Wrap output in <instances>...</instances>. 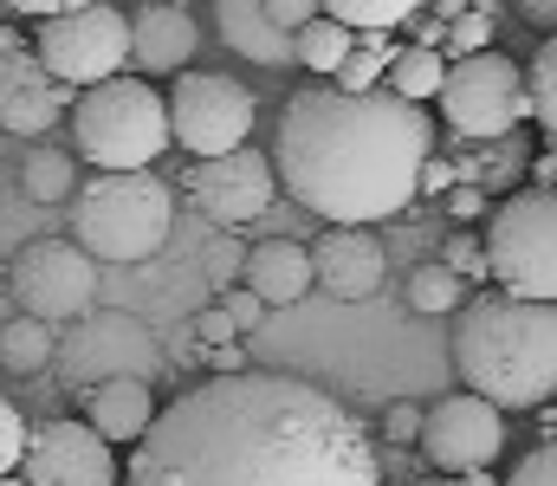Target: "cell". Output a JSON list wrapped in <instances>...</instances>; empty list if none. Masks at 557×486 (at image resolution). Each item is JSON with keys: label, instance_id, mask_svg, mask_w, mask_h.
I'll return each mask as SVG.
<instances>
[{"label": "cell", "instance_id": "cell-1", "mask_svg": "<svg viewBox=\"0 0 557 486\" xmlns=\"http://www.w3.org/2000/svg\"><path fill=\"white\" fill-rule=\"evenodd\" d=\"M124 486H383L370 428L318 383L227 370L156 409Z\"/></svg>", "mask_w": 557, "mask_h": 486}, {"label": "cell", "instance_id": "cell-2", "mask_svg": "<svg viewBox=\"0 0 557 486\" xmlns=\"http://www.w3.org/2000/svg\"><path fill=\"white\" fill-rule=\"evenodd\" d=\"M428 157H434V117L389 85L344 91L331 78H311L278 111V188L331 227L396 221L416 201Z\"/></svg>", "mask_w": 557, "mask_h": 486}, {"label": "cell", "instance_id": "cell-3", "mask_svg": "<svg viewBox=\"0 0 557 486\" xmlns=\"http://www.w3.org/2000/svg\"><path fill=\"white\" fill-rule=\"evenodd\" d=\"M454 370L499 409H545L557 396V306L473 292L454 312Z\"/></svg>", "mask_w": 557, "mask_h": 486}, {"label": "cell", "instance_id": "cell-4", "mask_svg": "<svg viewBox=\"0 0 557 486\" xmlns=\"http://www.w3.org/2000/svg\"><path fill=\"white\" fill-rule=\"evenodd\" d=\"M169 227H175V195L156 169H98L72 195V240L91 260L143 266L162 253Z\"/></svg>", "mask_w": 557, "mask_h": 486}, {"label": "cell", "instance_id": "cell-5", "mask_svg": "<svg viewBox=\"0 0 557 486\" xmlns=\"http://www.w3.org/2000/svg\"><path fill=\"white\" fill-rule=\"evenodd\" d=\"M72 144L98 169H149L175 137H169V98L149 78H104L85 85L72 104Z\"/></svg>", "mask_w": 557, "mask_h": 486}, {"label": "cell", "instance_id": "cell-6", "mask_svg": "<svg viewBox=\"0 0 557 486\" xmlns=\"http://www.w3.org/2000/svg\"><path fill=\"white\" fill-rule=\"evenodd\" d=\"M486 260L499 292L557 306V188L525 182L486 214Z\"/></svg>", "mask_w": 557, "mask_h": 486}, {"label": "cell", "instance_id": "cell-7", "mask_svg": "<svg viewBox=\"0 0 557 486\" xmlns=\"http://www.w3.org/2000/svg\"><path fill=\"white\" fill-rule=\"evenodd\" d=\"M52 363H59V383L85 402L91 389H104L117 376L156 383L162 376V344L131 312H85V319H72V331L59 337V357Z\"/></svg>", "mask_w": 557, "mask_h": 486}, {"label": "cell", "instance_id": "cell-8", "mask_svg": "<svg viewBox=\"0 0 557 486\" xmlns=\"http://www.w3.org/2000/svg\"><path fill=\"white\" fill-rule=\"evenodd\" d=\"M441 111L447 124L467 137V144H493V137H512L525 117H532V98H525V72L506 59V52H467L447 65V85H441Z\"/></svg>", "mask_w": 557, "mask_h": 486}, {"label": "cell", "instance_id": "cell-9", "mask_svg": "<svg viewBox=\"0 0 557 486\" xmlns=\"http://www.w3.org/2000/svg\"><path fill=\"white\" fill-rule=\"evenodd\" d=\"M33 46L72 91L104 85V78H124V65H131V13H117L111 0H91V7L39 20Z\"/></svg>", "mask_w": 557, "mask_h": 486}, {"label": "cell", "instance_id": "cell-10", "mask_svg": "<svg viewBox=\"0 0 557 486\" xmlns=\"http://www.w3.org/2000/svg\"><path fill=\"white\" fill-rule=\"evenodd\" d=\"M7 286L20 299V312H33L46 324H72L98 306V260L78 240L46 234V240H26L7 260Z\"/></svg>", "mask_w": 557, "mask_h": 486}, {"label": "cell", "instance_id": "cell-11", "mask_svg": "<svg viewBox=\"0 0 557 486\" xmlns=\"http://www.w3.org/2000/svg\"><path fill=\"white\" fill-rule=\"evenodd\" d=\"M253 130V91L227 72H175L169 91V137L188 157H227Z\"/></svg>", "mask_w": 557, "mask_h": 486}, {"label": "cell", "instance_id": "cell-12", "mask_svg": "<svg viewBox=\"0 0 557 486\" xmlns=\"http://www.w3.org/2000/svg\"><path fill=\"white\" fill-rule=\"evenodd\" d=\"M421 454L434 474L460 481V474H480L506 454V422H499V402L473 396V389H454L441 396L428 415H421Z\"/></svg>", "mask_w": 557, "mask_h": 486}, {"label": "cell", "instance_id": "cell-13", "mask_svg": "<svg viewBox=\"0 0 557 486\" xmlns=\"http://www.w3.org/2000/svg\"><path fill=\"white\" fill-rule=\"evenodd\" d=\"M182 195L201 208V221L214 227H253L278 195V169L267 162V150H227V157H201L188 162Z\"/></svg>", "mask_w": 557, "mask_h": 486}, {"label": "cell", "instance_id": "cell-14", "mask_svg": "<svg viewBox=\"0 0 557 486\" xmlns=\"http://www.w3.org/2000/svg\"><path fill=\"white\" fill-rule=\"evenodd\" d=\"M26 486H117L124 468L111 454V441L78 422V415H52L26 428V461H20Z\"/></svg>", "mask_w": 557, "mask_h": 486}, {"label": "cell", "instance_id": "cell-15", "mask_svg": "<svg viewBox=\"0 0 557 486\" xmlns=\"http://www.w3.org/2000/svg\"><path fill=\"white\" fill-rule=\"evenodd\" d=\"M78 91L39 59V46H20L13 26H0V130L7 137H46L59 117H72Z\"/></svg>", "mask_w": 557, "mask_h": 486}, {"label": "cell", "instance_id": "cell-16", "mask_svg": "<svg viewBox=\"0 0 557 486\" xmlns=\"http://www.w3.org/2000/svg\"><path fill=\"white\" fill-rule=\"evenodd\" d=\"M311 266H318V286L331 299H370L389 273V253L370 227H324L311 247Z\"/></svg>", "mask_w": 557, "mask_h": 486}, {"label": "cell", "instance_id": "cell-17", "mask_svg": "<svg viewBox=\"0 0 557 486\" xmlns=\"http://www.w3.org/2000/svg\"><path fill=\"white\" fill-rule=\"evenodd\" d=\"M201 46V33H195V20H188V7H169V0H149L131 13V65H137L143 78H175V72H188V52Z\"/></svg>", "mask_w": 557, "mask_h": 486}, {"label": "cell", "instance_id": "cell-18", "mask_svg": "<svg viewBox=\"0 0 557 486\" xmlns=\"http://www.w3.org/2000/svg\"><path fill=\"white\" fill-rule=\"evenodd\" d=\"M214 33H221V46L227 52H240V59H253V65H298V33H285L273 13H267V0H214Z\"/></svg>", "mask_w": 557, "mask_h": 486}, {"label": "cell", "instance_id": "cell-19", "mask_svg": "<svg viewBox=\"0 0 557 486\" xmlns=\"http://www.w3.org/2000/svg\"><path fill=\"white\" fill-rule=\"evenodd\" d=\"M318 266H311V247L298 240H260L247 260H240V286H253L267 306H298L311 292Z\"/></svg>", "mask_w": 557, "mask_h": 486}, {"label": "cell", "instance_id": "cell-20", "mask_svg": "<svg viewBox=\"0 0 557 486\" xmlns=\"http://www.w3.org/2000/svg\"><path fill=\"white\" fill-rule=\"evenodd\" d=\"M85 422L111 448H137L143 435H149V422H156V396H149V383H137V376H117V383H104V389L85 396Z\"/></svg>", "mask_w": 557, "mask_h": 486}, {"label": "cell", "instance_id": "cell-21", "mask_svg": "<svg viewBox=\"0 0 557 486\" xmlns=\"http://www.w3.org/2000/svg\"><path fill=\"white\" fill-rule=\"evenodd\" d=\"M52 357H59V337H52L46 319L20 312V319L0 324V370H7V376H46Z\"/></svg>", "mask_w": 557, "mask_h": 486}, {"label": "cell", "instance_id": "cell-22", "mask_svg": "<svg viewBox=\"0 0 557 486\" xmlns=\"http://www.w3.org/2000/svg\"><path fill=\"white\" fill-rule=\"evenodd\" d=\"M389 91H403V98H441V85H447V52L441 46H396V59H389V78H383Z\"/></svg>", "mask_w": 557, "mask_h": 486}, {"label": "cell", "instance_id": "cell-23", "mask_svg": "<svg viewBox=\"0 0 557 486\" xmlns=\"http://www.w3.org/2000/svg\"><path fill=\"white\" fill-rule=\"evenodd\" d=\"M350 46H357V26H344V20H331V13H318L311 26H298V65H305L311 78H337V65H344Z\"/></svg>", "mask_w": 557, "mask_h": 486}, {"label": "cell", "instance_id": "cell-24", "mask_svg": "<svg viewBox=\"0 0 557 486\" xmlns=\"http://www.w3.org/2000/svg\"><path fill=\"white\" fill-rule=\"evenodd\" d=\"M389 59H396V39H389V33H357V46L344 52V65H337L331 85H344V91H376V85L389 78Z\"/></svg>", "mask_w": 557, "mask_h": 486}, {"label": "cell", "instance_id": "cell-25", "mask_svg": "<svg viewBox=\"0 0 557 486\" xmlns=\"http://www.w3.org/2000/svg\"><path fill=\"white\" fill-rule=\"evenodd\" d=\"M20 182H26V195H33L39 208H59V201H72V195H78L72 157H59V150H33L26 169H20Z\"/></svg>", "mask_w": 557, "mask_h": 486}, {"label": "cell", "instance_id": "cell-26", "mask_svg": "<svg viewBox=\"0 0 557 486\" xmlns=\"http://www.w3.org/2000/svg\"><path fill=\"white\" fill-rule=\"evenodd\" d=\"M409 306L416 312H460L467 306V279L447 260H428V266H416V279H409Z\"/></svg>", "mask_w": 557, "mask_h": 486}, {"label": "cell", "instance_id": "cell-27", "mask_svg": "<svg viewBox=\"0 0 557 486\" xmlns=\"http://www.w3.org/2000/svg\"><path fill=\"white\" fill-rule=\"evenodd\" d=\"M324 13L357 26V33H396L403 20L421 13V0H324Z\"/></svg>", "mask_w": 557, "mask_h": 486}, {"label": "cell", "instance_id": "cell-28", "mask_svg": "<svg viewBox=\"0 0 557 486\" xmlns=\"http://www.w3.org/2000/svg\"><path fill=\"white\" fill-rule=\"evenodd\" d=\"M525 98H532V124L557 137V33H545V46L525 65Z\"/></svg>", "mask_w": 557, "mask_h": 486}, {"label": "cell", "instance_id": "cell-29", "mask_svg": "<svg viewBox=\"0 0 557 486\" xmlns=\"http://www.w3.org/2000/svg\"><path fill=\"white\" fill-rule=\"evenodd\" d=\"M493 26H499V13H486V7H467V13H454V20H447V39H441V52H454V59H467V52H486V46H493Z\"/></svg>", "mask_w": 557, "mask_h": 486}, {"label": "cell", "instance_id": "cell-30", "mask_svg": "<svg viewBox=\"0 0 557 486\" xmlns=\"http://www.w3.org/2000/svg\"><path fill=\"white\" fill-rule=\"evenodd\" d=\"M441 260H447L460 279H473V286H480V279H493V260H486V234H467V227H460V234H447Z\"/></svg>", "mask_w": 557, "mask_h": 486}, {"label": "cell", "instance_id": "cell-31", "mask_svg": "<svg viewBox=\"0 0 557 486\" xmlns=\"http://www.w3.org/2000/svg\"><path fill=\"white\" fill-rule=\"evenodd\" d=\"M20 461H26V415L0 396V481L20 474Z\"/></svg>", "mask_w": 557, "mask_h": 486}, {"label": "cell", "instance_id": "cell-32", "mask_svg": "<svg viewBox=\"0 0 557 486\" xmlns=\"http://www.w3.org/2000/svg\"><path fill=\"white\" fill-rule=\"evenodd\" d=\"M421 415H428L421 402L396 396V402L383 409V441H389V448H409V441H421Z\"/></svg>", "mask_w": 557, "mask_h": 486}, {"label": "cell", "instance_id": "cell-33", "mask_svg": "<svg viewBox=\"0 0 557 486\" xmlns=\"http://www.w3.org/2000/svg\"><path fill=\"white\" fill-rule=\"evenodd\" d=\"M506 486H557V435L552 441H539V448L506 474Z\"/></svg>", "mask_w": 557, "mask_h": 486}, {"label": "cell", "instance_id": "cell-34", "mask_svg": "<svg viewBox=\"0 0 557 486\" xmlns=\"http://www.w3.org/2000/svg\"><path fill=\"white\" fill-rule=\"evenodd\" d=\"M441 208H447L454 221H480V214H493V201H486V188H473V182H454V188L441 195Z\"/></svg>", "mask_w": 557, "mask_h": 486}, {"label": "cell", "instance_id": "cell-35", "mask_svg": "<svg viewBox=\"0 0 557 486\" xmlns=\"http://www.w3.org/2000/svg\"><path fill=\"white\" fill-rule=\"evenodd\" d=\"M195 337H201L208 350H221V344H234V337H240V324L227 319V306H208V312L195 319Z\"/></svg>", "mask_w": 557, "mask_h": 486}, {"label": "cell", "instance_id": "cell-36", "mask_svg": "<svg viewBox=\"0 0 557 486\" xmlns=\"http://www.w3.org/2000/svg\"><path fill=\"white\" fill-rule=\"evenodd\" d=\"M221 306H227V319L240 324V331H253V324L267 319V299H260V292H253V286H234V292H227V299H221Z\"/></svg>", "mask_w": 557, "mask_h": 486}, {"label": "cell", "instance_id": "cell-37", "mask_svg": "<svg viewBox=\"0 0 557 486\" xmlns=\"http://www.w3.org/2000/svg\"><path fill=\"white\" fill-rule=\"evenodd\" d=\"M267 13H273L285 33H298V26H311L324 13V0H267Z\"/></svg>", "mask_w": 557, "mask_h": 486}, {"label": "cell", "instance_id": "cell-38", "mask_svg": "<svg viewBox=\"0 0 557 486\" xmlns=\"http://www.w3.org/2000/svg\"><path fill=\"white\" fill-rule=\"evenodd\" d=\"M454 182H460V169H454V162H441V157L421 162V188H428V195H447Z\"/></svg>", "mask_w": 557, "mask_h": 486}, {"label": "cell", "instance_id": "cell-39", "mask_svg": "<svg viewBox=\"0 0 557 486\" xmlns=\"http://www.w3.org/2000/svg\"><path fill=\"white\" fill-rule=\"evenodd\" d=\"M13 13H26V20H52V13H72V7H91V0H7Z\"/></svg>", "mask_w": 557, "mask_h": 486}, {"label": "cell", "instance_id": "cell-40", "mask_svg": "<svg viewBox=\"0 0 557 486\" xmlns=\"http://www.w3.org/2000/svg\"><path fill=\"white\" fill-rule=\"evenodd\" d=\"M512 7H519V20H532V26L557 33V0H512Z\"/></svg>", "mask_w": 557, "mask_h": 486}, {"label": "cell", "instance_id": "cell-41", "mask_svg": "<svg viewBox=\"0 0 557 486\" xmlns=\"http://www.w3.org/2000/svg\"><path fill=\"white\" fill-rule=\"evenodd\" d=\"M214 370H221V376H227V370H240V350H234V344H221V350H214Z\"/></svg>", "mask_w": 557, "mask_h": 486}, {"label": "cell", "instance_id": "cell-42", "mask_svg": "<svg viewBox=\"0 0 557 486\" xmlns=\"http://www.w3.org/2000/svg\"><path fill=\"white\" fill-rule=\"evenodd\" d=\"M539 182H545V188H557V150H545V157H539Z\"/></svg>", "mask_w": 557, "mask_h": 486}, {"label": "cell", "instance_id": "cell-43", "mask_svg": "<svg viewBox=\"0 0 557 486\" xmlns=\"http://www.w3.org/2000/svg\"><path fill=\"white\" fill-rule=\"evenodd\" d=\"M447 486H506V481H493V474L480 468V474H460V481H447Z\"/></svg>", "mask_w": 557, "mask_h": 486}, {"label": "cell", "instance_id": "cell-44", "mask_svg": "<svg viewBox=\"0 0 557 486\" xmlns=\"http://www.w3.org/2000/svg\"><path fill=\"white\" fill-rule=\"evenodd\" d=\"M0 486H26V474H7V481H0Z\"/></svg>", "mask_w": 557, "mask_h": 486}, {"label": "cell", "instance_id": "cell-45", "mask_svg": "<svg viewBox=\"0 0 557 486\" xmlns=\"http://www.w3.org/2000/svg\"><path fill=\"white\" fill-rule=\"evenodd\" d=\"M545 422H552V428H557V396H552V415H545Z\"/></svg>", "mask_w": 557, "mask_h": 486}, {"label": "cell", "instance_id": "cell-46", "mask_svg": "<svg viewBox=\"0 0 557 486\" xmlns=\"http://www.w3.org/2000/svg\"><path fill=\"white\" fill-rule=\"evenodd\" d=\"M416 486H447V474H441V481H416Z\"/></svg>", "mask_w": 557, "mask_h": 486}, {"label": "cell", "instance_id": "cell-47", "mask_svg": "<svg viewBox=\"0 0 557 486\" xmlns=\"http://www.w3.org/2000/svg\"><path fill=\"white\" fill-rule=\"evenodd\" d=\"M0 286H7V266H0Z\"/></svg>", "mask_w": 557, "mask_h": 486}, {"label": "cell", "instance_id": "cell-48", "mask_svg": "<svg viewBox=\"0 0 557 486\" xmlns=\"http://www.w3.org/2000/svg\"><path fill=\"white\" fill-rule=\"evenodd\" d=\"M169 7H188V0H169Z\"/></svg>", "mask_w": 557, "mask_h": 486}]
</instances>
